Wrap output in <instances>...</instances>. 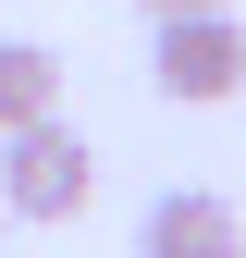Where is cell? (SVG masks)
<instances>
[{"label": "cell", "instance_id": "6da1fadb", "mask_svg": "<svg viewBox=\"0 0 246 258\" xmlns=\"http://www.w3.org/2000/svg\"><path fill=\"white\" fill-rule=\"evenodd\" d=\"M99 197V148H86V123H13L0 136V221H74Z\"/></svg>", "mask_w": 246, "mask_h": 258}, {"label": "cell", "instance_id": "277c9868", "mask_svg": "<svg viewBox=\"0 0 246 258\" xmlns=\"http://www.w3.org/2000/svg\"><path fill=\"white\" fill-rule=\"evenodd\" d=\"M49 111H61V49L49 37H0V136L49 123Z\"/></svg>", "mask_w": 246, "mask_h": 258}, {"label": "cell", "instance_id": "7a4b0ae2", "mask_svg": "<svg viewBox=\"0 0 246 258\" xmlns=\"http://www.w3.org/2000/svg\"><path fill=\"white\" fill-rule=\"evenodd\" d=\"M148 86H160L172 111H222L234 86H246V25H234V0H222V13H160Z\"/></svg>", "mask_w": 246, "mask_h": 258}, {"label": "cell", "instance_id": "3957f363", "mask_svg": "<svg viewBox=\"0 0 246 258\" xmlns=\"http://www.w3.org/2000/svg\"><path fill=\"white\" fill-rule=\"evenodd\" d=\"M136 258H246V221H234V197H209V184H172V197L148 209Z\"/></svg>", "mask_w": 246, "mask_h": 258}, {"label": "cell", "instance_id": "5b68a950", "mask_svg": "<svg viewBox=\"0 0 246 258\" xmlns=\"http://www.w3.org/2000/svg\"><path fill=\"white\" fill-rule=\"evenodd\" d=\"M160 13H222V0H148V25H160Z\"/></svg>", "mask_w": 246, "mask_h": 258}]
</instances>
